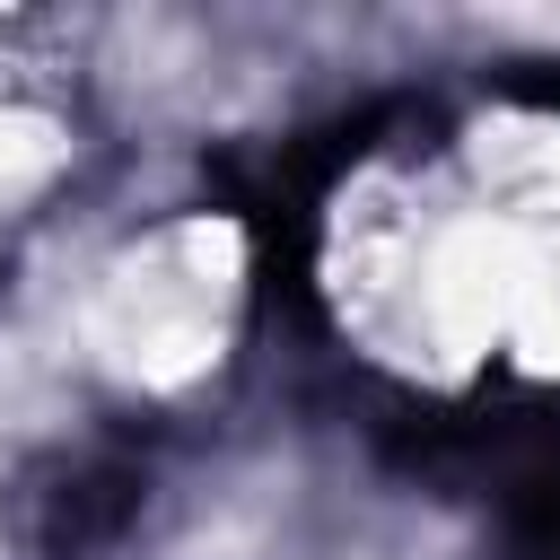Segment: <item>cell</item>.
<instances>
[{"instance_id":"6da1fadb","label":"cell","mask_w":560,"mask_h":560,"mask_svg":"<svg viewBox=\"0 0 560 560\" xmlns=\"http://www.w3.org/2000/svg\"><path fill=\"white\" fill-rule=\"evenodd\" d=\"M245 315V228L219 210L158 219L122 236L79 289V359L131 394H175L210 376Z\"/></svg>"},{"instance_id":"7a4b0ae2","label":"cell","mask_w":560,"mask_h":560,"mask_svg":"<svg viewBox=\"0 0 560 560\" xmlns=\"http://www.w3.org/2000/svg\"><path fill=\"white\" fill-rule=\"evenodd\" d=\"M472 158H481V201L560 254V114H508L472 140Z\"/></svg>"}]
</instances>
